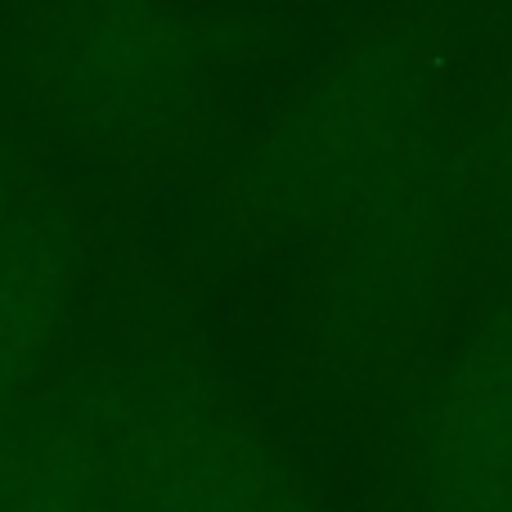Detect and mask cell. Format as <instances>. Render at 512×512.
Returning a JSON list of instances; mask_svg holds the SVG:
<instances>
[{
  "mask_svg": "<svg viewBox=\"0 0 512 512\" xmlns=\"http://www.w3.org/2000/svg\"><path fill=\"white\" fill-rule=\"evenodd\" d=\"M108 441L117 512H306L248 427L189 391L140 400Z\"/></svg>",
  "mask_w": 512,
  "mask_h": 512,
  "instance_id": "6da1fadb",
  "label": "cell"
},
{
  "mask_svg": "<svg viewBox=\"0 0 512 512\" xmlns=\"http://www.w3.org/2000/svg\"><path fill=\"white\" fill-rule=\"evenodd\" d=\"M68 301V248L50 230L0 234V445L54 342Z\"/></svg>",
  "mask_w": 512,
  "mask_h": 512,
  "instance_id": "7a4b0ae2",
  "label": "cell"
},
{
  "mask_svg": "<svg viewBox=\"0 0 512 512\" xmlns=\"http://www.w3.org/2000/svg\"><path fill=\"white\" fill-rule=\"evenodd\" d=\"M113 495V441L72 409L0 445V512H99Z\"/></svg>",
  "mask_w": 512,
  "mask_h": 512,
  "instance_id": "3957f363",
  "label": "cell"
},
{
  "mask_svg": "<svg viewBox=\"0 0 512 512\" xmlns=\"http://www.w3.org/2000/svg\"><path fill=\"white\" fill-rule=\"evenodd\" d=\"M0 216H5V167H0Z\"/></svg>",
  "mask_w": 512,
  "mask_h": 512,
  "instance_id": "277c9868",
  "label": "cell"
}]
</instances>
